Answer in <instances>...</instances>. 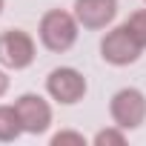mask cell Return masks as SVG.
<instances>
[{
  "label": "cell",
  "mask_w": 146,
  "mask_h": 146,
  "mask_svg": "<svg viewBox=\"0 0 146 146\" xmlns=\"http://www.w3.org/2000/svg\"><path fill=\"white\" fill-rule=\"evenodd\" d=\"M89 83L83 78V72L75 66H57L46 75V95L57 106H75L86 98Z\"/></svg>",
  "instance_id": "cell-2"
},
{
  "label": "cell",
  "mask_w": 146,
  "mask_h": 146,
  "mask_svg": "<svg viewBox=\"0 0 146 146\" xmlns=\"http://www.w3.org/2000/svg\"><path fill=\"white\" fill-rule=\"evenodd\" d=\"M37 60V43L26 29L0 32V66L9 72H23Z\"/></svg>",
  "instance_id": "cell-3"
},
{
  "label": "cell",
  "mask_w": 146,
  "mask_h": 146,
  "mask_svg": "<svg viewBox=\"0 0 146 146\" xmlns=\"http://www.w3.org/2000/svg\"><path fill=\"white\" fill-rule=\"evenodd\" d=\"M140 54H143V46L132 37V32H129L123 23L115 26V29H109V32L100 37V57H103V63H109V66H117V69L132 66V63L140 60Z\"/></svg>",
  "instance_id": "cell-5"
},
{
  "label": "cell",
  "mask_w": 146,
  "mask_h": 146,
  "mask_svg": "<svg viewBox=\"0 0 146 146\" xmlns=\"http://www.w3.org/2000/svg\"><path fill=\"white\" fill-rule=\"evenodd\" d=\"M3 9H6V0H0V15H3Z\"/></svg>",
  "instance_id": "cell-13"
},
{
  "label": "cell",
  "mask_w": 146,
  "mask_h": 146,
  "mask_svg": "<svg viewBox=\"0 0 146 146\" xmlns=\"http://www.w3.org/2000/svg\"><path fill=\"white\" fill-rule=\"evenodd\" d=\"M126 140H129V132L120 129L117 123H112L106 129H98L92 135V146H123Z\"/></svg>",
  "instance_id": "cell-9"
},
{
  "label": "cell",
  "mask_w": 146,
  "mask_h": 146,
  "mask_svg": "<svg viewBox=\"0 0 146 146\" xmlns=\"http://www.w3.org/2000/svg\"><path fill=\"white\" fill-rule=\"evenodd\" d=\"M78 35H80V23H78L75 12H66V9H49V12H43V17L37 23V37H40L43 49H49L54 54L69 52L78 43Z\"/></svg>",
  "instance_id": "cell-1"
},
{
  "label": "cell",
  "mask_w": 146,
  "mask_h": 146,
  "mask_svg": "<svg viewBox=\"0 0 146 146\" xmlns=\"http://www.w3.org/2000/svg\"><path fill=\"white\" fill-rule=\"evenodd\" d=\"M129 32H132V37L146 49V9H137V12H132L129 15V20L123 23Z\"/></svg>",
  "instance_id": "cell-10"
},
{
  "label": "cell",
  "mask_w": 146,
  "mask_h": 146,
  "mask_svg": "<svg viewBox=\"0 0 146 146\" xmlns=\"http://www.w3.org/2000/svg\"><path fill=\"white\" fill-rule=\"evenodd\" d=\"M109 117L126 132H135L146 123V95L135 86H123L109 100Z\"/></svg>",
  "instance_id": "cell-4"
},
{
  "label": "cell",
  "mask_w": 146,
  "mask_h": 146,
  "mask_svg": "<svg viewBox=\"0 0 146 146\" xmlns=\"http://www.w3.org/2000/svg\"><path fill=\"white\" fill-rule=\"evenodd\" d=\"M72 12L83 29H109L117 17V0H75Z\"/></svg>",
  "instance_id": "cell-7"
},
{
  "label": "cell",
  "mask_w": 146,
  "mask_h": 146,
  "mask_svg": "<svg viewBox=\"0 0 146 146\" xmlns=\"http://www.w3.org/2000/svg\"><path fill=\"white\" fill-rule=\"evenodd\" d=\"M49 143L52 146H86L89 140H86V135H80L75 129H60V132H54L49 137Z\"/></svg>",
  "instance_id": "cell-11"
},
{
  "label": "cell",
  "mask_w": 146,
  "mask_h": 146,
  "mask_svg": "<svg viewBox=\"0 0 146 146\" xmlns=\"http://www.w3.org/2000/svg\"><path fill=\"white\" fill-rule=\"evenodd\" d=\"M20 135H26L23 132V123H20V117H17V109H15V103L12 106H0V143H12V140H17Z\"/></svg>",
  "instance_id": "cell-8"
},
{
  "label": "cell",
  "mask_w": 146,
  "mask_h": 146,
  "mask_svg": "<svg viewBox=\"0 0 146 146\" xmlns=\"http://www.w3.org/2000/svg\"><path fill=\"white\" fill-rule=\"evenodd\" d=\"M143 6H146V0H143Z\"/></svg>",
  "instance_id": "cell-14"
},
{
  "label": "cell",
  "mask_w": 146,
  "mask_h": 146,
  "mask_svg": "<svg viewBox=\"0 0 146 146\" xmlns=\"http://www.w3.org/2000/svg\"><path fill=\"white\" fill-rule=\"evenodd\" d=\"M9 86H12V78H9V69H3V66H0V98H3V95L9 92Z\"/></svg>",
  "instance_id": "cell-12"
},
{
  "label": "cell",
  "mask_w": 146,
  "mask_h": 146,
  "mask_svg": "<svg viewBox=\"0 0 146 146\" xmlns=\"http://www.w3.org/2000/svg\"><path fill=\"white\" fill-rule=\"evenodd\" d=\"M52 98H43L37 92H23L15 98V109H17V117L23 123V132L26 135H46L54 123V109L49 103Z\"/></svg>",
  "instance_id": "cell-6"
}]
</instances>
